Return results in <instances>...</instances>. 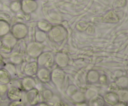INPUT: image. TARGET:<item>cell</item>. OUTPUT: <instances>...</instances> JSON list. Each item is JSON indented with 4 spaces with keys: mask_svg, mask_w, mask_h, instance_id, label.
Returning a JSON list of instances; mask_svg holds the SVG:
<instances>
[{
    "mask_svg": "<svg viewBox=\"0 0 128 106\" xmlns=\"http://www.w3.org/2000/svg\"><path fill=\"white\" fill-rule=\"evenodd\" d=\"M17 43V39L13 35H6L0 40V52L9 53L12 50Z\"/></svg>",
    "mask_w": 128,
    "mask_h": 106,
    "instance_id": "obj_1",
    "label": "cell"
},
{
    "mask_svg": "<svg viewBox=\"0 0 128 106\" xmlns=\"http://www.w3.org/2000/svg\"><path fill=\"white\" fill-rule=\"evenodd\" d=\"M37 59L38 60L36 62L38 65V67H41V68L49 69L51 68L55 63L54 56L50 52H42L38 57Z\"/></svg>",
    "mask_w": 128,
    "mask_h": 106,
    "instance_id": "obj_2",
    "label": "cell"
},
{
    "mask_svg": "<svg viewBox=\"0 0 128 106\" xmlns=\"http://www.w3.org/2000/svg\"><path fill=\"white\" fill-rule=\"evenodd\" d=\"M65 76L66 74L61 68H55L51 73V81L59 89H61L63 88Z\"/></svg>",
    "mask_w": 128,
    "mask_h": 106,
    "instance_id": "obj_3",
    "label": "cell"
},
{
    "mask_svg": "<svg viewBox=\"0 0 128 106\" xmlns=\"http://www.w3.org/2000/svg\"><path fill=\"white\" fill-rule=\"evenodd\" d=\"M25 99L28 103L31 106H35L38 103H41V96L39 92L38 89L33 88L31 90L26 92L25 94Z\"/></svg>",
    "mask_w": 128,
    "mask_h": 106,
    "instance_id": "obj_4",
    "label": "cell"
},
{
    "mask_svg": "<svg viewBox=\"0 0 128 106\" xmlns=\"http://www.w3.org/2000/svg\"><path fill=\"white\" fill-rule=\"evenodd\" d=\"M44 47L39 42H31L26 47V51L29 56L32 58H38L43 52Z\"/></svg>",
    "mask_w": 128,
    "mask_h": 106,
    "instance_id": "obj_5",
    "label": "cell"
},
{
    "mask_svg": "<svg viewBox=\"0 0 128 106\" xmlns=\"http://www.w3.org/2000/svg\"><path fill=\"white\" fill-rule=\"evenodd\" d=\"M22 91H23L21 89V88L17 86L11 87L8 88L6 93L7 98L11 101L21 100L22 97Z\"/></svg>",
    "mask_w": 128,
    "mask_h": 106,
    "instance_id": "obj_6",
    "label": "cell"
},
{
    "mask_svg": "<svg viewBox=\"0 0 128 106\" xmlns=\"http://www.w3.org/2000/svg\"><path fill=\"white\" fill-rule=\"evenodd\" d=\"M20 85H21V89L22 91L27 92L33 88H35L36 86V82L32 77L26 76L21 79Z\"/></svg>",
    "mask_w": 128,
    "mask_h": 106,
    "instance_id": "obj_7",
    "label": "cell"
},
{
    "mask_svg": "<svg viewBox=\"0 0 128 106\" xmlns=\"http://www.w3.org/2000/svg\"><path fill=\"white\" fill-rule=\"evenodd\" d=\"M39 69L38 65L36 62H31L25 65L23 68V73L26 76L32 77L36 75Z\"/></svg>",
    "mask_w": 128,
    "mask_h": 106,
    "instance_id": "obj_8",
    "label": "cell"
},
{
    "mask_svg": "<svg viewBox=\"0 0 128 106\" xmlns=\"http://www.w3.org/2000/svg\"><path fill=\"white\" fill-rule=\"evenodd\" d=\"M12 35L16 39H22L24 38L27 35V29L26 27L22 24H16L12 29Z\"/></svg>",
    "mask_w": 128,
    "mask_h": 106,
    "instance_id": "obj_9",
    "label": "cell"
},
{
    "mask_svg": "<svg viewBox=\"0 0 128 106\" xmlns=\"http://www.w3.org/2000/svg\"><path fill=\"white\" fill-rule=\"evenodd\" d=\"M69 61H70V58L68 56L62 52L58 53L54 56L55 63H56L59 68H60L67 67L68 65Z\"/></svg>",
    "mask_w": 128,
    "mask_h": 106,
    "instance_id": "obj_10",
    "label": "cell"
},
{
    "mask_svg": "<svg viewBox=\"0 0 128 106\" xmlns=\"http://www.w3.org/2000/svg\"><path fill=\"white\" fill-rule=\"evenodd\" d=\"M36 75L39 80L42 83H48L51 81V72L48 68H39Z\"/></svg>",
    "mask_w": 128,
    "mask_h": 106,
    "instance_id": "obj_11",
    "label": "cell"
},
{
    "mask_svg": "<svg viewBox=\"0 0 128 106\" xmlns=\"http://www.w3.org/2000/svg\"><path fill=\"white\" fill-rule=\"evenodd\" d=\"M103 98L105 104L110 106H114L120 103L119 97L116 92H108L104 96Z\"/></svg>",
    "mask_w": 128,
    "mask_h": 106,
    "instance_id": "obj_12",
    "label": "cell"
},
{
    "mask_svg": "<svg viewBox=\"0 0 128 106\" xmlns=\"http://www.w3.org/2000/svg\"><path fill=\"white\" fill-rule=\"evenodd\" d=\"M105 102L103 96L100 94H96L90 99L88 106H104Z\"/></svg>",
    "mask_w": 128,
    "mask_h": 106,
    "instance_id": "obj_13",
    "label": "cell"
},
{
    "mask_svg": "<svg viewBox=\"0 0 128 106\" xmlns=\"http://www.w3.org/2000/svg\"><path fill=\"white\" fill-rule=\"evenodd\" d=\"M100 74L98 71L94 70H91L89 71L87 74V81L90 84H94L100 81Z\"/></svg>",
    "mask_w": 128,
    "mask_h": 106,
    "instance_id": "obj_14",
    "label": "cell"
},
{
    "mask_svg": "<svg viewBox=\"0 0 128 106\" xmlns=\"http://www.w3.org/2000/svg\"><path fill=\"white\" fill-rule=\"evenodd\" d=\"M11 80V76L10 73L4 69L0 68V83L4 84H8Z\"/></svg>",
    "mask_w": 128,
    "mask_h": 106,
    "instance_id": "obj_15",
    "label": "cell"
},
{
    "mask_svg": "<svg viewBox=\"0 0 128 106\" xmlns=\"http://www.w3.org/2000/svg\"><path fill=\"white\" fill-rule=\"evenodd\" d=\"M3 68H4L11 75V78L12 76H16L18 74V70L16 68V65L12 63H8L4 65Z\"/></svg>",
    "mask_w": 128,
    "mask_h": 106,
    "instance_id": "obj_16",
    "label": "cell"
},
{
    "mask_svg": "<svg viewBox=\"0 0 128 106\" xmlns=\"http://www.w3.org/2000/svg\"><path fill=\"white\" fill-rule=\"evenodd\" d=\"M119 97L120 102L127 104L128 100V91L127 89H120L116 92Z\"/></svg>",
    "mask_w": 128,
    "mask_h": 106,
    "instance_id": "obj_17",
    "label": "cell"
},
{
    "mask_svg": "<svg viewBox=\"0 0 128 106\" xmlns=\"http://www.w3.org/2000/svg\"><path fill=\"white\" fill-rule=\"evenodd\" d=\"M10 59L14 65H20L23 62V55L21 52H16L11 55Z\"/></svg>",
    "mask_w": 128,
    "mask_h": 106,
    "instance_id": "obj_18",
    "label": "cell"
},
{
    "mask_svg": "<svg viewBox=\"0 0 128 106\" xmlns=\"http://www.w3.org/2000/svg\"><path fill=\"white\" fill-rule=\"evenodd\" d=\"M10 31L9 24L5 21L0 20V37H3Z\"/></svg>",
    "mask_w": 128,
    "mask_h": 106,
    "instance_id": "obj_19",
    "label": "cell"
},
{
    "mask_svg": "<svg viewBox=\"0 0 128 106\" xmlns=\"http://www.w3.org/2000/svg\"><path fill=\"white\" fill-rule=\"evenodd\" d=\"M115 84L118 87L119 89H127L128 84V80L127 77H120V78H119L116 80Z\"/></svg>",
    "mask_w": 128,
    "mask_h": 106,
    "instance_id": "obj_20",
    "label": "cell"
},
{
    "mask_svg": "<svg viewBox=\"0 0 128 106\" xmlns=\"http://www.w3.org/2000/svg\"><path fill=\"white\" fill-rule=\"evenodd\" d=\"M71 97L74 101L78 103V104L84 103L85 101V99H86L84 94L82 93H81V92L79 91L78 90L73 95L71 96Z\"/></svg>",
    "mask_w": 128,
    "mask_h": 106,
    "instance_id": "obj_21",
    "label": "cell"
},
{
    "mask_svg": "<svg viewBox=\"0 0 128 106\" xmlns=\"http://www.w3.org/2000/svg\"><path fill=\"white\" fill-rule=\"evenodd\" d=\"M54 96V94L52 92L50 89H45L43 91L42 94V98L43 100H44L45 103L46 102L51 101L52 99Z\"/></svg>",
    "mask_w": 128,
    "mask_h": 106,
    "instance_id": "obj_22",
    "label": "cell"
},
{
    "mask_svg": "<svg viewBox=\"0 0 128 106\" xmlns=\"http://www.w3.org/2000/svg\"><path fill=\"white\" fill-rule=\"evenodd\" d=\"M8 90V86H7V84L0 83V96H1L6 94L7 93Z\"/></svg>",
    "mask_w": 128,
    "mask_h": 106,
    "instance_id": "obj_23",
    "label": "cell"
},
{
    "mask_svg": "<svg viewBox=\"0 0 128 106\" xmlns=\"http://www.w3.org/2000/svg\"><path fill=\"white\" fill-rule=\"evenodd\" d=\"M78 91L77 88L74 85H70V86L68 87L67 90V93L69 96H71L72 95H73L75 93Z\"/></svg>",
    "mask_w": 128,
    "mask_h": 106,
    "instance_id": "obj_24",
    "label": "cell"
},
{
    "mask_svg": "<svg viewBox=\"0 0 128 106\" xmlns=\"http://www.w3.org/2000/svg\"><path fill=\"white\" fill-rule=\"evenodd\" d=\"M8 106H25V104L21 99V100L11 101Z\"/></svg>",
    "mask_w": 128,
    "mask_h": 106,
    "instance_id": "obj_25",
    "label": "cell"
},
{
    "mask_svg": "<svg viewBox=\"0 0 128 106\" xmlns=\"http://www.w3.org/2000/svg\"><path fill=\"white\" fill-rule=\"evenodd\" d=\"M52 106H69L68 104L66 103V102L63 101H58L56 103H54Z\"/></svg>",
    "mask_w": 128,
    "mask_h": 106,
    "instance_id": "obj_26",
    "label": "cell"
},
{
    "mask_svg": "<svg viewBox=\"0 0 128 106\" xmlns=\"http://www.w3.org/2000/svg\"><path fill=\"white\" fill-rule=\"evenodd\" d=\"M35 106H51L49 105L48 103H45V102H41V103H38L37 105H36Z\"/></svg>",
    "mask_w": 128,
    "mask_h": 106,
    "instance_id": "obj_27",
    "label": "cell"
},
{
    "mask_svg": "<svg viewBox=\"0 0 128 106\" xmlns=\"http://www.w3.org/2000/svg\"><path fill=\"white\" fill-rule=\"evenodd\" d=\"M4 65V58L2 55H1V52H0V66L3 65Z\"/></svg>",
    "mask_w": 128,
    "mask_h": 106,
    "instance_id": "obj_28",
    "label": "cell"
},
{
    "mask_svg": "<svg viewBox=\"0 0 128 106\" xmlns=\"http://www.w3.org/2000/svg\"><path fill=\"white\" fill-rule=\"evenodd\" d=\"M114 106H127V104H126V103H121V102H120L118 104H117L116 105Z\"/></svg>",
    "mask_w": 128,
    "mask_h": 106,
    "instance_id": "obj_29",
    "label": "cell"
},
{
    "mask_svg": "<svg viewBox=\"0 0 128 106\" xmlns=\"http://www.w3.org/2000/svg\"><path fill=\"white\" fill-rule=\"evenodd\" d=\"M1 103H2V97L0 96V105H1Z\"/></svg>",
    "mask_w": 128,
    "mask_h": 106,
    "instance_id": "obj_30",
    "label": "cell"
}]
</instances>
